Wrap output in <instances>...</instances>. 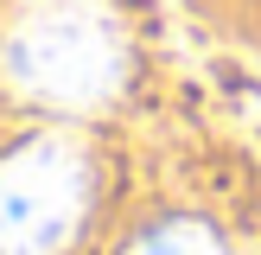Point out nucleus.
<instances>
[{
  "instance_id": "1",
  "label": "nucleus",
  "mask_w": 261,
  "mask_h": 255,
  "mask_svg": "<svg viewBox=\"0 0 261 255\" xmlns=\"http://www.w3.org/2000/svg\"><path fill=\"white\" fill-rule=\"evenodd\" d=\"M0 76L51 109H102L127 76V32L109 0H25L0 26Z\"/></svg>"
},
{
  "instance_id": "2",
  "label": "nucleus",
  "mask_w": 261,
  "mask_h": 255,
  "mask_svg": "<svg viewBox=\"0 0 261 255\" xmlns=\"http://www.w3.org/2000/svg\"><path fill=\"white\" fill-rule=\"evenodd\" d=\"M89 211V160L64 134H32L0 160V255H64Z\"/></svg>"
},
{
  "instance_id": "3",
  "label": "nucleus",
  "mask_w": 261,
  "mask_h": 255,
  "mask_svg": "<svg viewBox=\"0 0 261 255\" xmlns=\"http://www.w3.org/2000/svg\"><path fill=\"white\" fill-rule=\"evenodd\" d=\"M134 255H229V249L217 242V230H211V223H191V217H178V223L147 230V236L134 242Z\"/></svg>"
}]
</instances>
